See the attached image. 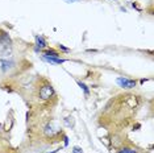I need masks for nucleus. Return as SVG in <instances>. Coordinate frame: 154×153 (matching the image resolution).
<instances>
[{"label":"nucleus","instance_id":"423d86ee","mask_svg":"<svg viewBox=\"0 0 154 153\" xmlns=\"http://www.w3.org/2000/svg\"><path fill=\"white\" fill-rule=\"evenodd\" d=\"M44 55H46V57H59V54L58 52H55L54 49H50V50H46V52H44Z\"/></svg>","mask_w":154,"mask_h":153},{"label":"nucleus","instance_id":"20e7f679","mask_svg":"<svg viewBox=\"0 0 154 153\" xmlns=\"http://www.w3.org/2000/svg\"><path fill=\"white\" fill-rule=\"evenodd\" d=\"M42 58L46 62L53 64V65H61V64H63V62L66 61V60H63V58H59V57H46V55H42Z\"/></svg>","mask_w":154,"mask_h":153},{"label":"nucleus","instance_id":"0eeeda50","mask_svg":"<svg viewBox=\"0 0 154 153\" xmlns=\"http://www.w3.org/2000/svg\"><path fill=\"white\" fill-rule=\"evenodd\" d=\"M120 153H137V151L136 149H132V148H122Z\"/></svg>","mask_w":154,"mask_h":153},{"label":"nucleus","instance_id":"7ed1b4c3","mask_svg":"<svg viewBox=\"0 0 154 153\" xmlns=\"http://www.w3.org/2000/svg\"><path fill=\"white\" fill-rule=\"evenodd\" d=\"M116 82L121 86V87H124V89H133V87H136V81H132V79L117 78Z\"/></svg>","mask_w":154,"mask_h":153},{"label":"nucleus","instance_id":"f257e3e1","mask_svg":"<svg viewBox=\"0 0 154 153\" xmlns=\"http://www.w3.org/2000/svg\"><path fill=\"white\" fill-rule=\"evenodd\" d=\"M37 96L41 102L48 103V102H50V100L57 98V94H55L53 85L49 83L46 79H42V83L37 87Z\"/></svg>","mask_w":154,"mask_h":153},{"label":"nucleus","instance_id":"39448f33","mask_svg":"<svg viewBox=\"0 0 154 153\" xmlns=\"http://www.w3.org/2000/svg\"><path fill=\"white\" fill-rule=\"evenodd\" d=\"M36 45L38 48H45V46H46V41H45L44 37L36 36Z\"/></svg>","mask_w":154,"mask_h":153},{"label":"nucleus","instance_id":"9b49d317","mask_svg":"<svg viewBox=\"0 0 154 153\" xmlns=\"http://www.w3.org/2000/svg\"><path fill=\"white\" fill-rule=\"evenodd\" d=\"M50 153H57V151H53V152H50Z\"/></svg>","mask_w":154,"mask_h":153},{"label":"nucleus","instance_id":"1a4fd4ad","mask_svg":"<svg viewBox=\"0 0 154 153\" xmlns=\"http://www.w3.org/2000/svg\"><path fill=\"white\" fill-rule=\"evenodd\" d=\"M72 153H83V152H82V149H80L79 147H74L72 148Z\"/></svg>","mask_w":154,"mask_h":153},{"label":"nucleus","instance_id":"6e6552de","mask_svg":"<svg viewBox=\"0 0 154 153\" xmlns=\"http://www.w3.org/2000/svg\"><path fill=\"white\" fill-rule=\"evenodd\" d=\"M78 85H79V86H80V87H82L83 90H85V94H86V95H88L90 91H88V89H87V86L85 85V83H82V82H79V81H78Z\"/></svg>","mask_w":154,"mask_h":153},{"label":"nucleus","instance_id":"9d476101","mask_svg":"<svg viewBox=\"0 0 154 153\" xmlns=\"http://www.w3.org/2000/svg\"><path fill=\"white\" fill-rule=\"evenodd\" d=\"M67 3H74V2H78V0H66Z\"/></svg>","mask_w":154,"mask_h":153},{"label":"nucleus","instance_id":"f03ea898","mask_svg":"<svg viewBox=\"0 0 154 153\" xmlns=\"http://www.w3.org/2000/svg\"><path fill=\"white\" fill-rule=\"evenodd\" d=\"M12 54V41L8 33L2 32L0 34V55L3 57H9Z\"/></svg>","mask_w":154,"mask_h":153}]
</instances>
